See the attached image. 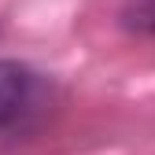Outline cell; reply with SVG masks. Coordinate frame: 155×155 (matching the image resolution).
<instances>
[{"label": "cell", "mask_w": 155, "mask_h": 155, "mask_svg": "<svg viewBox=\"0 0 155 155\" xmlns=\"http://www.w3.org/2000/svg\"><path fill=\"white\" fill-rule=\"evenodd\" d=\"M37 100V74L18 59H0V129H11Z\"/></svg>", "instance_id": "cell-1"}, {"label": "cell", "mask_w": 155, "mask_h": 155, "mask_svg": "<svg viewBox=\"0 0 155 155\" xmlns=\"http://www.w3.org/2000/svg\"><path fill=\"white\" fill-rule=\"evenodd\" d=\"M118 22L129 33L155 37V0H126L122 11H118Z\"/></svg>", "instance_id": "cell-2"}]
</instances>
